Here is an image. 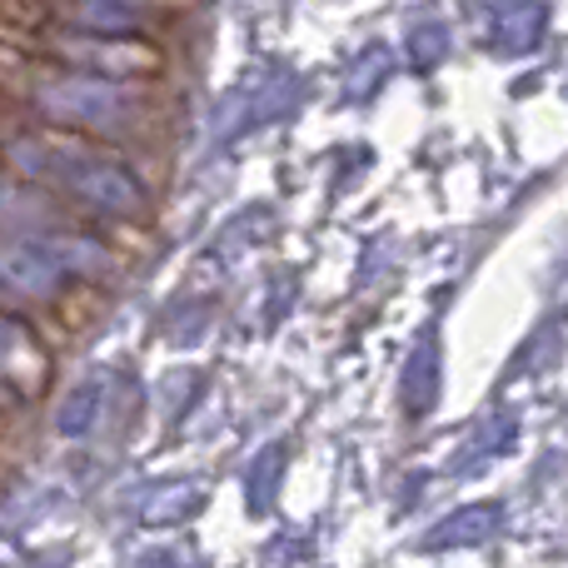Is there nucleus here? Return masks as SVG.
<instances>
[{
    "mask_svg": "<svg viewBox=\"0 0 568 568\" xmlns=\"http://www.w3.org/2000/svg\"><path fill=\"white\" fill-rule=\"evenodd\" d=\"M0 284L26 300H55L65 290V275L36 240H0Z\"/></svg>",
    "mask_w": 568,
    "mask_h": 568,
    "instance_id": "obj_1",
    "label": "nucleus"
},
{
    "mask_svg": "<svg viewBox=\"0 0 568 568\" xmlns=\"http://www.w3.org/2000/svg\"><path fill=\"white\" fill-rule=\"evenodd\" d=\"M0 369H10V374L36 369V344H30L10 320H0Z\"/></svg>",
    "mask_w": 568,
    "mask_h": 568,
    "instance_id": "obj_2",
    "label": "nucleus"
}]
</instances>
